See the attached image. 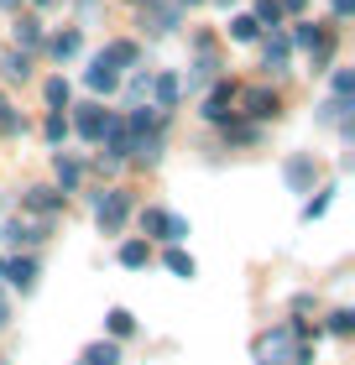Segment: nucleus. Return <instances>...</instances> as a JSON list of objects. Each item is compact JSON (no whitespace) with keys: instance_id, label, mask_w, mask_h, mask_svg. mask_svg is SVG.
Returning a JSON list of instances; mask_svg holds the SVG:
<instances>
[{"instance_id":"nucleus-1","label":"nucleus","mask_w":355,"mask_h":365,"mask_svg":"<svg viewBox=\"0 0 355 365\" xmlns=\"http://www.w3.org/2000/svg\"><path fill=\"white\" fill-rule=\"evenodd\" d=\"M126 214H131V193H126V188H110V193L94 204V220H99V230H105V235H115V230H121Z\"/></svg>"},{"instance_id":"nucleus-2","label":"nucleus","mask_w":355,"mask_h":365,"mask_svg":"<svg viewBox=\"0 0 355 365\" xmlns=\"http://www.w3.org/2000/svg\"><path fill=\"white\" fill-rule=\"evenodd\" d=\"M141 230L146 235H162V240H183L189 235V220H183V214H167V209H141Z\"/></svg>"},{"instance_id":"nucleus-3","label":"nucleus","mask_w":355,"mask_h":365,"mask_svg":"<svg viewBox=\"0 0 355 365\" xmlns=\"http://www.w3.org/2000/svg\"><path fill=\"white\" fill-rule=\"evenodd\" d=\"M235 105V84H230V78H219V84L209 89V99H204V120H230V110Z\"/></svg>"},{"instance_id":"nucleus-4","label":"nucleus","mask_w":355,"mask_h":365,"mask_svg":"<svg viewBox=\"0 0 355 365\" xmlns=\"http://www.w3.org/2000/svg\"><path fill=\"white\" fill-rule=\"evenodd\" d=\"M235 99L246 105L251 120H272V115H277V94L272 89H246V94H235Z\"/></svg>"},{"instance_id":"nucleus-5","label":"nucleus","mask_w":355,"mask_h":365,"mask_svg":"<svg viewBox=\"0 0 355 365\" xmlns=\"http://www.w3.org/2000/svg\"><path fill=\"white\" fill-rule=\"evenodd\" d=\"M74 125H79V136H84V141H99V136H105V125H110V115L99 110V105H79Z\"/></svg>"},{"instance_id":"nucleus-6","label":"nucleus","mask_w":355,"mask_h":365,"mask_svg":"<svg viewBox=\"0 0 355 365\" xmlns=\"http://www.w3.org/2000/svg\"><path fill=\"white\" fill-rule=\"evenodd\" d=\"M214 68H219V58L209 53V42H204V47H199V63H189V78H178V84H189V89L199 94V89L214 78Z\"/></svg>"},{"instance_id":"nucleus-7","label":"nucleus","mask_w":355,"mask_h":365,"mask_svg":"<svg viewBox=\"0 0 355 365\" xmlns=\"http://www.w3.org/2000/svg\"><path fill=\"white\" fill-rule=\"evenodd\" d=\"M131 125H121V120H110L105 125V146H110V162H121V157H131Z\"/></svg>"},{"instance_id":"nucleus-8","label":"nucleus","mask_w":355,"mask_h":365,"mask_svg":"<svg viewBox=\"0 0 355 365\" xmlns=\"http://www.w3.org/2000/svg\"><path fill=\"white\" fill-rule=\"evenodd\" d=\"M0 277H11L21 292H31V287H37V261H31V256H16V261H11V267L0 272Z\"/></svg>"},{"instance_id":"nucleus-9","label":"nucleus","mask_w":355,"mask_h":365,"mask_svg":"<svg viewBox=\"0 0 355 365\" xmlns=\"http://www.w3.org/2000/svg\"><path fill=\"white\" fill-rule=\"evenodd\" d=\"M21 204L37 209V214H58V209H63V193H53V188H26Z\"/></svg>"},{"instance_id":"nucleus-10","label":"nucleus","mask_w":355,"mask_h":365,"mask_svg":"<svg viewBox=\"0 0 355 365\" xmlns=\"http://www.w3.org/2000/svg\"><path fill=\"white\" fill-rule=\"evenodd\" d=\"M84 78H89V89H115V68H110V63H105V53H99L94 63H89V73H84Z\"/></svg>"},{"instance_id":"nucleus-11","label":"nucleus","mask_w":355,"mask_h":365,"mask_svg":"<svg viewBox=\"0 0 355 365\" xmlns=\"http://www.w3.org/2000/svg\"><path fill=\"white\" fill-rule=\"evenodd\" d=\"M151 89H157V110H173V105H178V94H183L178 73H162V78H157V84H151Z\"/></svg>"},{"instance_id":"nucleus-12","label":"nucleus","mask_w":355,"mask_h":365,"mask_svg":"<svg viewBox=\"0 0 355 365\" xmlns=\"http://www.w3.org/2000/svg\"><path fill=\"white\" fill-rule=\"evenodd\" d=\"M141 21H146L151 31H173V26H178V11H173V6H157V0H151V11L141 16Z\"/></svg>"},{"instance_id":"nucleus-13","label":"nucleus","mask_w":355,"mask_h":365,"mask_svg":"<svg viewBox=\"0 0 355 365\" xmlns=\"http://www.w3.org/2000/svg\"><path fill=\"white\" fill-rule=\"evenodd\" d=\"M6 235H11L16 245H37V240L47 235V225H31V220H16V225L6 230Z\"/></svg>"},{"instance_id":"nucleus-14","label":"nucleus","mask_w":355,"mask_h":365,"mask_svg":"<svg viewBox=\"0 0 355 365\" xmlns=\"http://www.w3.org/2000/svg\"><path fill=\"white\" fill-rule=\"evenodd\" d=\"M37 42H42V21H37V16L16 21V47H21V53H26V47H37Z\"/></svg>"},{"instance_id":"nucleus-15","label":"nucleus","mask_w":355,"mask_h":365,"mask_svg":"<svg viewBox=\"0 0 355 365\" xmlns=\"http://www.w3.org/2000/svg\"><path fill=\"white\" fill-rule=\"evenodd\" d=\"M141 53H136V42H115V47H105V63L110 68H131Z\"/></svg>"},{"instance_id":"nucleus-16","label":"nucleus","mask_w":355,"mask_h":365,"mask_svg":"<svg viewBox=\"0 0 355 365\" xmlns=\"http://www.w3.org/2000/svg\"><path fill=\"white\" fill-rule=\"evenodd\" d=\"M287 182H293V188H309L314 182V162L309 157H287Z\"/></svg>"},{"instance_id":"nucleus-17","label":"nucleus","mask_w":355,"mask_h":365,"mask_svg":"<svg viewBox=\"0 0 355 365\" xmlns=\"http://www.w3.org/2000/svg\"><path fill=\"white\" fill-rule=\"evenodd\" d=\"M53 168H58V182H63V193H74V188H79V178H84V168H79L74 157H58Z\"/></svg>"},{"instance_id":"nucleus-18","label":"nucleus","mask_w":355,"mask_h":365,"mask_svg":"<svg viewBox=\"0 0 355 365\" xmlns=\"http://www.w3.org/2000/svg\"><path fill=\"white\" fill-rule=\"evenodd\" d=\"M79 365H121V350H115V344H89Z\"/></svg>"},{"instance_id":"nucleus-19","label":"nucleus","mask_w":355,"mask_h":365,"mask_svg":"<svg viewBox=\"0 0 355 365\" xmlns=\"http://www.w3.org/2000/svg\"><path fill=\"white\" fill-rule=\"evenodd\" d=\"M230 37H235V42H256V37H261V21H256V16H235V21H230Z\"/></svg>"},{"instance_id":"nucleus-20","label":"nucleus","mask_w":355,"mask_h":365,"mask_svg":"<svg viewBox=\"0 0 355 365\" xmlns=\"http://www.w3.org/2000/svg\"><path fill=\"white\" fill-rule=\"evenodd\" d=\"M151 251H146V240H126L121 245V267H146Z\"/></svg>"},{"instance_id":"nucleus-21","label":"nucleus","mask_w":355,"mask_h":365,"mask_svg":"<svg viewBox=\"0 0 355 365\" xmlns=\"http://www.w3.org/2000/svg\"><path fill=\"white\" fill-rule=\"evenodd\" d=\"M47 47H53V58H58V63H63V58H74V53H79V31H58V37L47 42Z\"/></svg>"},{"instance_id":"nucleus-22","label":"nucleus","mask_w":355,"mask_h":365,"mask_svg":"<svg viewBox=\"0 0 355 365\" xmlns=\"http://www.w3.org/2000/svg\"><path fill=\"white\" fill-rule=\"evenodd\" d=\"M261 58H266V68H282V63H287V37H266Z\"/></svg>"},{"instance_id":"nucleus-23","label":"nucleus","mask_w":355,"mask_h":365,"mask_svg":"<svg viewBox=\"0 0 355 365\" xmlns=\"http://www.w3.org/2000/svg\"><path fill=\"white\" fill-rule=\"evenodd\" d=\"M131 329H136V319H131L126 308H110V334H115V339H126Z\"/></svg>"},{"instance_id":"nucleus-24","label":"nucleus","mask_w":355,"mask_h":365,"mask_svg":"<svg viewBox=\"0 0 355 365\" xmlns=\"http://www.w3.org/2000/svg\"><path fill=\"white\" fill-rule=\"evenodd\" d=\"M6 73H11V78H26V73H31V58L21 53V47H16V53H6Z\"/></svg>"},{"instance_id":"nucleus-25","label":"nucleus","mask_w":355,"mask_h":365,"mask_svg":"<svg viewBox=\"0 0 355 365\" xmlns=\"http://www.w3.org/2000/svg\"><path fill=\"white\" fill-rule=\"evenodd\" d=\"M167 272H173V277H194V256H183V251H167Z\"/></svg>"},{"instance_id":"nucleus-26","label":"nucleus","mask_w":355,"mask_h":365,"mask_svg":"<svg viewBox=\"0 0 355 365\" xmlns=\"http://www.w3.org/2000/svg\"><path fill=\"white\" fill-rule=\"evenodd\" d=\"M47 141H63V136H69V120H63V110H53V115H47Z\"/></svg>"},{"instance_id":"nucleus-27","label":"nucleus","mask_w":355,"mask_h":365,"mask_svg":"<svg viewBox=\"0 0 355 365\" xmlns=\"http://www.w3.org/2000/svg\"><path fill=\"white\" fill-rule=\"evenodd\" d=\"M350 94H355V73L340 68V73H334V99H350Z\"/></svg>"},{"instance_id":"nucleus-28","label":"nucleus","mask_w":355,"mask_h":365,"mask_svg":"<svg viewBox=\"0 0 355 365\" xmlns=\"http://www.w3.org/2000/svg\"><path fill=\"white\" fill-rule=\"evenodd\" d=\"M47 105H69V84L63 78H47Z\"/></svg>"},{"instance_id":"nucleus-29","label":"nucleus","mask_w":355,"mask_h":365,"mask_svg":"<svg viewBox=\"0 0 355 365\" xmlns=\"http://www.w3.org/2000/svg\"><path fill=\"white\" fill-rule=\"evenodd\" d=\"M256 21H282V6H277V0H261V6H256Z\"/></svg>"},{"instance_id":"nucleus-30","label":"nucleus","mask_w":355,"mask_h":365,"mask_svg":"<svg viewBox=\"0 0 355 365\" xmlns=\"http://www.w3.org/2000/svg\"><path fill=\"white\" fill-rule=\"evenodd\" d=\"M350 324H355V313H350V308H340V313L329 319V329H334V334H350Z\"/></svg>"},{"instance_id":"nucleus-31","label":"nucleus","mask_w":355,"mask_h":365,"mask_svg":"<svg viewBox=\"0 0 355 365\" xmlns=\"http://www.w3.org/2000/svg\"><path fill=\"white\" fill-rule=\"evenodd\" d=\"M319 37H324V31H319V26H298V31H293V42H303V47H314Z\"/></svg>"},{"instance_id":"nucleus-32","label":"nucleus","mask_w":355,"mask_h":365,"mask_svg":"<svg viewBox=\"0 0 355 365\" xmlns=\"http://www.w3.org/2000/svg\"><path fill=\"white\" fill-rule=\"evenodd\" d=\"M324 209H329V193H319V198H314V204H309V209H303V220H319V214H324Z\"/></svg>"},{"instance_id":"nucleus-33","label":"nucleus","mask_w":355,"mask_h":365,"mask_svg":"<svg viewBox=\"0 0 355 365\" xmlns=\"http://www.w3.org/2000/svg\"><path fill=\"white\" fill-rule=\"evenodd\" d=\"M0 130H21V120L11 115V105H6V99H0Z\"/></svg>"},{"instance_id":"nucleus-34","label":"nucleus","mask_w":355,"mask_h":365,"mask_svg":"<svg viewBox=\"0 0 355 365\" xmlns=\"http://www.w3.org/2000/svg\"><path fill=\"white\" fill-rule=\"evenodd\" d=\"M355 11V0H334V16H350Z\"/></svg>"},{"instance_id":"nucleus-35","label":"nucleus","mask_w":355,"mask_h":365,"mask_svg":"<svg viewBox=\"0 0 355 365\" xmlns=\"http://www.w3.org/2000/svg\"><path fill=\"white\" fill-rule=\"evenodd\" d=\"M277 6H282V11H303L309 0H277Z\"/></svg>"},{"instance_id":"nucleus-36","label":"nucleus","mask_w":355,"mask_h":365,"mask_svg":"<svg viewBox=\"0 0 355 365\" xmlns=\"http://www.w3.org/2000/svg\"><path fill=\"white\" fill-rule=\"evenodd\" d=\"M178 6H199V0H178Z\"/></svg>"},{"instance_id":"nucleus-37","label":"nucleus","mask_w":355,"mask_h":365,"mask_svg":"<svg viewBox=\"0 0 355 365\" xmlns=\"http://www.w3.org/2000/svg\"><path fill=\"white\" fill-rule=\"evenodd\" d=\"M0 6H6V11H11V6H16V0H0Z\"/></svg>"},{"instance_id":"nucleus-38","label":"nucleus","mask_w":355,"mask_h":365,"mask_svg":"<svg viewBox=\"0 0 355 365\" xmlns=\"http://www.w3.org/2000/svg\"><path fill=\"white\" fill-rule=\"evenodd\" d=\"M37 6H53V0H37Z\"/></svg>"},{"instance_id":"nucleus-39","label":"nucleus","mask_w":355,"mask_h":365,"mask_svg":"<svg viewBox=\"0 0 355 365\" xmlns=\"http://www.w3.org/2000/svg\"><path fill=\"white\" fill-rule=\"evenodd\" d=\"M219 6H230V0H219Z\"/></svg>"},{"instance_id":"nucleus-40","label":"nucleus","mask_w":355,"mask_h":365,"mask_svg":"<svg viewBox=\"0 0 355 365\" xmlns=\"http://www.w3.org/2000/svg\"><path fill=\"white\" fill-rule=\"evenodd\" d=\"M0 272H6V267H0Z\"/></svg>"}]
</instances>
